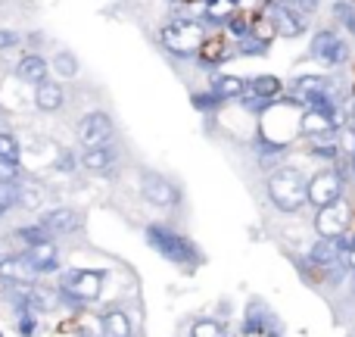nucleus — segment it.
Masks as SVG:
<instances>
[{"label":"nucleus","mask_w":355,"mask_h":337,"mask_svg":"<svg viewBox=\"0 0 355 337\" xmlns=\"http://www.w3.org/2000/svg\"><path fill=\"white\" fill-rule=\"evenodd\" d=\"M190 104H193V106H196V110H200V113H218L221 106H225V104H221L218 97H215L212 91H196L193 97H190Z\"/></svg>","instance_id":"nucleus-34"},{"label":"nucleus","mask_w":355,"mask_h":337,"mask_svg":"<svg viewBox=\"0 0 355 337\" xmlns=\"http://www.w3.org/2000/svg\"><path fill=\"white\" fill-rule=\"evenodd\" d=\"M35 275L37 272L31 269L25 253H6V256H0V278L6 284H28Z\"/></svg>","instance_id":"nucleus-18"},{"label":"nucleus","mask_w":355,"mask_h":337,"mask_svg":"<svg viewBox=\"0 0 355 337\" xmlns=\"http://www.w3.org/2000/svg\"><path fill=\"white\" fill-rule=\"evenodd\" d=\"M19 31H12V28H0V50H12V47H19Z\"/></svg>","instance_id":"nucleus-36"},{"label":"nucleus","mask_w":355,"mask_h":337,"mask_svg":"<svg viewBox=\"0 0 355 337\" xmlns=\"http://www.w3.org/2000/svg\"><path fill=\"white\" fill-rule=\"evenodd\" d=\"M309 154H312V160L324 163V166H337L340 160H343V150H340L337 141H321V144H309Z\"/></svg>","instance_id":"nucleus-27"},{"label":"nucleus","mask_w":355,"mask_h":337,"mask_svg":"<svg viewBox=\"0 0 355 337\" xmlns=\"http://www.w3.org/2000/svg\"><path fill=\"white\" fill-rule=\"evenodd\" d=\"M209 38V28L202 19H193V16H175L168 25H162L159 31V44L168 50L178 60H193L196 50L202 47V41Z\"/></svg>","instance_id":"nucleus-3"},{"label":"nucleus","mask_w":355,"mask_h":337,"mask_svg":"<svg viewBox=\"0 0 355 337\" xmlns=\"http://www.w3.org/2000/svg\"><path fill=\"white\" fill-rule=\"evenodd\" d=\"M331 13H334V19L355 38V0H334Z\"/></svg>","instance_id":"nucleus-30"},{"label":"nucleus","mask_w":355,"mask_h":337,"mask_svg":"<svg viewBox=\"0 0 355 337\" xmlns=\"http://www.w3.org/2000/svg\"><path fill=\"white\" fill-rule=\"evenodd\" d=\"M227 6H234V10H240V3H243V0H225Z\"/></svg>","instance_id":"nucleus-40"},{"label":"nucleus","mask_w":355,"mask_h":337,"mask_svg":"<svg viewBox=\"0 0 355 337\" xmlns=\"http://www.w3.org/2000/svg\"><path fill=\"white\" fill-rule=\"evenodd\" d=\"M275 315L268 313V306L259 300H252L250 306H246V315H243V325H240V331H243V337H265L275 328Z\"/></svg>","instance_id":"nucleus-17"},{"label":"nucleus","mask_w":355,"mask_h":337,"mask_svg":"<svg viewBox=\"0 0 355 337\" xmlns=\"http://www.w3.org/2000/svg\"><path fill=\"white\" fill-rule=\"evenodd\" d=\"M19 156H22L19 138L12 135V131L0 129V163H3V166H19Z\"/></svg>","instance_id":"nucleus-28"},{"label":"nucleus","mask_w":355,"mask_h":337,"mask_svg":"<svg viewBox=\"0 0 355 337\" xmlns=\"http://www.w3.org/2000/svg\"><path fill=\"white\" fill-rule=\"evenodd\" d=\"M144 238H147V244L153 247L162 259H168V263L184 265V269H196V265H202V250L190 238H184L181 231H175V228L153 222V225H147Z\"/></svg>","instance_id":"nucleus-2"},{"label":"nucleus","mask_w":355,"mask_h":337,"mask_svg":"<svg viewBox=\"0 0 355 337\" xmlns=\"http://www.w3.org/2000/svg\"><path fill=\"white\" fill-rule=\"evenodd\" d=\"M112 135H116V122L110 119V113L103 110H91L78 119L75 125V138H78L81 147H100V144H112Z\"/></svg>","instance_id":"nucleus-9"},{"label":"nucleus","mask_w":355,"mask_h":337,"mask_svg":"<svg viewBox=\"0 0 355 337\" xmlns=\"http://www.w3.org/2000/svg\"><path fill=\"white\" fill-rule=\"evenodd\" d=\"M309 265L315 269H324V272H340V247H337V238H318L312 247H309Z\"/></svg>","instance_id":"nucleus-15"},{"label":"nucleus","mask_w":355,"mask_h":337,"mask_svg":"<svg viewBox=\"0 0 355 337\" xmlns=\"http://www.w3.org/2000/svg\"><path fill=\"white\" fill-rule=\"evenodd\" d=\"M66 106V91H62L60 81H37L35 85V110L37 113H60Z\"/></svg>","instance_id":"nucleus-19"},{"label":"nucleus","mask_w":355,"mask_h":337,"mask_svg":"<svg viewBox=\"0 0 355 337\" xmlns=\"http://www.w3.org/2000/svg\"><path fill=\"white\" fill-rule=\"evenodd\" d=\"M287 3H293L302 16H312V13L321 10V0H287Z\"/></svg>","instance_id":"nucleus-37"},{"label":"nucleus","mask_w":355,"mask_h":337,"mask_svg":"<svg viewBox=\"0 0 355 337\" xmlns=\"http://www.w3.org/2000/svg\"><path fill=\"white\" fill-rule=\"evenodd\" d=\"M200 3H202V10H215V6H221L225 0H200Z\"/></svg>","instance_id":"nucleus-38"},{"label":"nucleus","mask_w":355,"mask_h":337,"mask_svg":"<svg viewBox=\"0 0 355 337\" xmlns=\"http://www.w3.org/2000/svg\"><path fill=\"white\" fill-rule=\"evenodd\" d=\"M209 91H212L221 104H231V100H237L240 94L246 91V79L243 75H234V72H221L209 81Z\"/></svg>","instance_id":"nucleus-21"},{"label":"nucleus","mask_w":355,"mask_h":337,"mask_svg":"<svg viewBox=\"0 0 355 337\" xmlns=\"http://www.w3.org/2000/svg\"><path fill=\"white\" fill-rule=\"evenodd\" d=\"M346 116H349V122L355 125V94H352V100H349V106H346Z\"/></svg>","instance_id":"nucleus-39"},{"label":"nucleus","mask_w":355,"mask_h":337,"mask_svg":"<svg viewBox=\"0 0 355 337\" xmlns=\"http://www.w3.org/2000/svg\"><path fill=\"white\" fill-rule=\"evenodd\" d=\"M234 41L231 38H225V35H209L206 41H202V47L196 50V56L193 60L200 63L202 69H218V66H225L227 60H234Z\"/></svg>","instance_id":"nucleus-13"},{"label":"nucleus","mask_w":355,"mask_h":337,"mask_svg":"<svg viewBox=\"0 0 355 337\" xmlns=\"http://www.w3.org/2000/svg\"><path fill=\"white\" fill-rule=\"evenodd\" d=\"M50 72H56L62 81H72L75 75L81 72L78 56H75L72 50H56V54L50 56Z\"/></svg>","instance_id":"nucleus-24"},{"label":"nucleus","mask_w":355,"mask_h":337,"mask_svg":"<svg viewBox=\"0 0 355 337\" xmlns=\"http://www.w3.org/2000/svg\"><path fill=\"white\" fill-rule=\"evenodd\" d=\"M309 56L327 69H340V66H349L352 44L337 28H315L312 38H309Z\"/></svg>","instance_id":"nucleus-4"},{"label":"nucleus","mask_w":355,"mask_h":337,"mask_svg":"<svg viewBox=\"0 0 355 337\" xmlns=\"http://www.w3.org/2000/svg\"><path fill=\"white\" fill-rule=\"evenodd\" d=\"M271 50V41H265V38H259L256 31H250L246 38H240V41H234V54L243 56V60H252V56H268Z\"/></svg>","instance_id":"nucleus-25"},{"label":"nucleus","mask_w":355,"mask_h":337,"mask_svg":"<svg viewBox=\"0 0 355 337\" xmlns=\"http://www.w3.org/2000/svg\"><path fill=\"white\" fill-rule=\"evenodd\" d=\"M265 194L277 213H300L309 203V178L296 166H277L265 181Z\"/></svg>","instance_id":"nucleus-1"},{"label":"nucleus","mask_w":355,"mask_h":337,"mask_svg":"<svg viewBox=\"0 0 355 337\" xmlns=\"http://www.w3.org/2000/svg\"><path fill=\"white\" fill-rule=\"evenodd\" d=\"M221 31H225V38H231V41H240V38H246V35L252 31V19L246 16L243 10H237V13H234V16L225 22V28H221Z\"/></svg>","instance_id":"nucleus-29"},{"label":"nucleus","mask_w":355,"mask_h":337,"mask_svg":"<svg viewBox=\"0 0 355 337\" xmlns=\"http://www.w3.org/2000/svg\"><path fill=\"white\" fill-rule=\"evenodd\" d=\"M172 3H178V6H190L193 0H172Z\"/></svg>","instance_id":"nucleus-41"},{"label":"nucleus","mask_w":355,"mask_h":337,"mask_svg":"<svg viewBox=\"0 0 355 337\" xmlns=\"http://www.w3.org/2000/svg\"><path fill=\"white\" fill-rule=\"evenodd\" d=\"M25 256H28L31 269H35L37 275H47V272L60 269V250H56V244L50 238L41 240V244H35V247H28V250H25Z\"/></svg>","instance_id":"nucleus-20"},{"label":"nucleus","mask_w":355,"mask_h":337,"mask_svg":"<svg viewBox=\"0 0 355 337\" xmlns=\"http://www.w3.org/2000/svg\"><path fill=\"white\" fill-rule=\"evenodd\" d=\"M78 166H81V163H78V156H75L72 150H62L60 160H56V169H60V172H75Z\"/></svg>","instance_id":"nucleus-35"},{"label":"nucleus","mask_w":355,"mask_h":337,"mask_svg":"<svg viewBox=\"0 0 355 337\" xmlns=\"http://www.w3.org/2000/svg\"><path fill=\"white\" fill-rule=\"evenodd\" d=\"M349 222H352V209L346 206V200L315 209V231H318V238H346Z\"/></svg>","instance_id":"nucleus-10"},{"label":"nucleus","mask_w":355,"mask_h":337,"mask_svg":"<svg viewBox=\"0 0 355 337\" xmlns=\"http://www.w3.org/2000/svg\"><path fill=\"white\" fill-rule=\"evenodd\" d=\"M340 129H343V122H337V119H327V116H321V113H312V110H302L300 113V135L306 138L309 144L337 141Z\"/></svg>","instance_id":"nucleus-12"},{"label":"nucleus","mask_w":355,"mask_h":337,"mask_svg":"<svg viewBox=\"0 0 355 337\" xmlns=\"http://www.w3.org/2000/svg\"><path fill=\"white\" fill-rule=\"evenodd\" d=\"M19 206V178L16 181H0V215Z\"/></svg>","instance_id":"nucleus-31"},{"label":"nucleus","mask_w":355,"mask_h":337,"mask_svg":"<svg viewBox=\"0 0 355 337\" xmlns=\"http://www.w3.org/2000/svg\"><path fill=\"white\" fill-rule=\"evenodd\" d=\"M81 169L85 172H94V175H106V172L116 169L119 163V147H112V144H100V147H87L85 154L78 156Z\"/></svg>","instance_id":"nucleus-14"},{"label":"nucleus","mask_w":355,"mask_h":337,"mask_svg":"<svg viewBox=\"0 0 355 337\" xmlns=\"http://www.w3.org/2000/svg\"><path fill=\"white\" fill-rule=\"evenodd\" d=\"M190 337H225V325L215 319H200L190 328Z\"/></svg>","instance_id":"nucleus-33"},{"label":"nucleus","mask_w":355,"mask_h":337,"mask_svg":"<svg viewBox=\"0 0 355 337\" xmlns=\"http://www.w3.org/2000/svg\"><path fill=\"white\" fill-rule=\"evenodd\" d=\"M246 91L259 94V97L277 100L284 94V81L277 79V75H271V72H262V75H252V79H246Z\"/></svg>","instance_id":"nucleus-23"},{"label":"nucleus","mask_w":355,"mask_h":337,"mask_svg":"<svg viewBox=\"0 0 355 337\" xmlns=\"http://www.w3.org/2000/svg\"><path fill=\"white\" fill-rule=\"evenodd\" d=\"M50 234L44 231L41 225H25V228H16V240L19 244H25V250L28 247H35V244H41V240H47Z\"/></svg>","instance_id":"nucleus-32"},{"label":"nucleus","mask_w":355,"mask_h":337,"mask_svg":"<svg viewBox=\"0 0 355 337\" xmlns=\"http://www.w3.org/2000/svg\"><path fill=\"white\" fill-rule=\"evenodd\" d=\"M343 160H340L337 166L318 169L312 178H309V203H312L315 209L331 206V203L343 200V190H346V166H343Z\"/></svg>","instance_id":"nucleus-5"},{"label":"nucleus","mask_w":355,"mask_h":337,"mask_svg":"<svg viewBox=\"0 0 355 337\" xmlns=\"http://www.w3.org/2000/svg\"><path fill=\"white\" fill-rule=\"evenodd\" d=\"M131 315L125 309L112 306L100 315V337H131Z\"/></svg>","instance_id":"nucleus-22"},{"label":"nucleus","mask_w":355,"mask_h":337,"mask_svg":"<svg viewBox=\"0 0 355 337\" xmlns=\"http://www.w3.org/2000/svg\"><path fill=\"white\" fill-rule=\"evenodd\" d=\"M19 206L28 209V213H37L44 206V188L35 181H19Z\"/></svg>","instance_id":"nucleus-26"},{"label":"nucleus","mask_w":355,"mask_h":337,"mask_svg":"<svg viewBox=\"0 0 355 337\" xmlns=\"http://www.w3.org/2000/svg\"><path fill=\"white\" fill-rule=\"evenodd\" d=\"M37 225L50 234V238H66L81 228V213L72 206H50L37 215Z\"/></svg>","instance_id":"nucleus-11"},{"label":"nucleus","mask_w":355,"mask_h":337,"mask_svg":"<svg viewBox=\"0 0 355 337\" xmlns=\"http://www.w3.org/2000/svg\"><path fill=\"white\" fill-rule=\"evenodd\" d=\"M103 278L106 272L97 269H69L60 278V297L72 303H94L103 290Z\"/></svg>","instance_id":"nucleus-6"},{"label":"nucleus","mask_w":355,"mask_h":337,"mask_svg":"<svg viewBox=\"0 0 355 337\" xmlns=\"http://www.w3.org/2000/svg\"><path fill=\"white\" fill-rule=\"evenodd\" d=\"M141 194L150 206H159V209H175L181 203L178 184L156 169H141Z\"/></svg>","instance_id":"nucleus-7"},{"label":"nucleus","mask_w":355,"mask_h":337,"mask_svg":"<svg viewBox=\"0 0 355 337\" xmlns=\"http://www.w3.org/2000/svg\"><path fill=\"white\" fill-rule=\"evenodd\" d=\"M262 3H265V16L271 19L277 38H302L309 31V22H306L309 16H302L293 3H287V0H262Z\"/></svg>","instance_id":"nucleus-8"},{"label":"nucleus","mask_w":355,"mask_h":337,"mask_svg":"<svg viewBox=\"0 0 355 337\" xmlns=\"http://www.w3.org/2000/svg\"><path fill=\"white\" fill-rule=\"evenodd\" d=\"M44 79H50V63L44 60L37 50H28V54L19 56V63H16V81L35 88L37 81H44Z\"/></svg>","instance_id":"nucleus-16"}]
</instances>
